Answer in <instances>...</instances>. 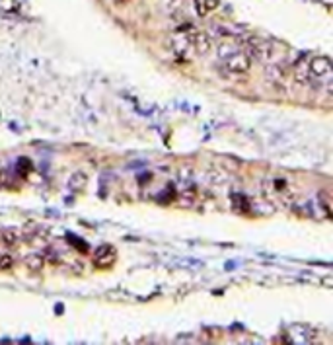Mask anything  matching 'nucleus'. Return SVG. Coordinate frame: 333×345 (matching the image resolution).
<instances>
[{
  "instance_id": "nucleus-1",
  "label": "nucleus",
  "mask_w": 333,
  "mask_h": 345,
  "mask_svg": "<svg viewBox=\"0 0 333 345\" xmlns=\"http://www.w3.org/2000/svg\"><path fill=\"white\" fill-rule=\"evenodd\" d=\"M244 51L251 57V61L259 63H271L275 59V45L261 37H247L244 41Z\"/></svg>"
},
{
  "instance_id": "nucleus-2",
  "label": "nucleus",
  "mask_w": 333,
  "mask_h": 345,
  "mask_svg": "<svg viewBox=\"0 0 333 345\" xmlns=\"http://www.w3.org/2000/svg\"><path fill=\"white\" fill-rule=\"evenodd\" d=\"M222 63H224L228 73L240 74V76L249 73V69L253 65L251 57L245 53V51H242V49H238V51H234L232 55H228L226 59H222Z\"/></svg>"
},
{
  "instance_id": "nucleus-3",
  "label": "nucleus",
  "mask_w": 333,
  "mask_h": 345,
  "mask_svg": "<svg viewBox=\"0 0 333 345\" xmlns=\"http://www.w3.org/2000/svg\"><path fill=\"white\" fill-rule=\"evenodd\" d=\"M331 61L327 57H314L310 63H308V74L310 78L319 82H329L331 80Z\"/></svg>"
},
{
  "instance_id": "nucleus-4",
  "label": "nucleus",
  "mask_w": 333,
  "mask_h": 345,
  "mask_svg": "<svg viewBox=\"0 0 333 345\" xmlns=\"http://www.w3.org/2000/svg\"><path fill=\"white\" fill-rule=\"evenodd\" d=\"M185 37H187V45H189V49L195 51L197 55L209 53L210 47H212V41H210V37H209L207 32H201V30L191 28L189 32H185Z\"/></svg>"
},
{
  "instance_id": "nucleus-5",
  "label": "nucleus",
  "mask_w": 333,
  "mask_h": 345,
  "mask_svg": "<svg viewBox=\"0 0 333 345\" xmlns=\"http://www.w3.org/2000/svg\"><path fill=\"white\" fill-rule=\"evenodd\" d=\"M115 261H117V252H115L113 246H107L105 244L102 248H98V252L94 254V265L98 269H109Z\"/></svg>"
},
{
  "instance_id": "nucleus-6",
  "label": "nucleus",
  "mask_w": 333,
  "mask_h": 345,
  "mask_svg": "<svg viewBox=\"0 0 333 345\" xmlns=\"http://www.w3.org/2000/svg\"><path fill=\"white\" fill-rule=\"evenodd\" d=\"M86 183H88V176L82 170H76L69 178V189L74 191V193H78V191H82L86 187Z\"/></svg>"
},
{
  "instance_id": "nucleus-7",
  "label": "nucleus",
  "mask_w": 333,
  "mask_h": 345,
  "mask_svg": "<svg viewBox=\"0 0 333 345\" xmlns=\"http://www.w3.org/2000/svg\"><path fill=\"white\" fill-rule=\"evenodd\" d=\"M220 6V0H195V10L201 18H205L207 14L214 12Z\"/></svg>"
},
{
  "instance_id": "nucleus-8",
  "label": "nucleus",
  "mask_w": 333,
  "mask_h": 345,
  "mask_svg": "<svg viewBox=\"0 0 333 345\" xmlns=\"http://www.w3.org/2000/svg\"><path fill=\"white\" fill-rule=\"evenodd\" d=\"M45 263H47L45 254H32L24 259V265H26L30 271H41V269L45 267Z\"/></svg>"
},
{
  "instance_id": "nucleus-9",
  "label": "nucleus",
  "mask_w": 333,
  "mask_h": 345,
  "mask_svg": "<svg viewBox=\"0 0 333 345\" xmlns=\"http://www.w3.org/2000/svg\"><path fill=\"white\" fill-rule=\"evenodd\" d=\"M234 51H238V45L232 43V41H222V43L218 45V57H220V59H226L228 55H232Z\"/></svg>"
},
{
  "instance_id": "nucleus-10",
  "label": "nucleus",
  "mask_w": 333,
  "mask_h": 345,
  "mask_svg": "<svg viewBox=\"0 0 333 345\" xmlns=\"http://www.w3.org/2000/svg\"><path fill=\"white\" fill-rule=\"evenodd\" d=\"M14 267V257L10 254H0V269L6 271V269H12Z\"/></svg>"
},
{
  "instance_id": "nucleus-11",
  "label": "nucleus",
  "mask_w": 333,
  "mask_h": 345,
  "mask_svg": "<svg viewBox=\"0 0 333 345\" xmlns=\"http://www.w3.org/2000/svg\"><path fill=\"white\" fill-rule=\"evenodd\" d=\"M113 2H115V4H117V6H123V4H127V2H129V0H113Z\"/></svg>"
}]
</instances>
